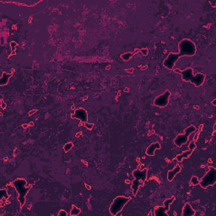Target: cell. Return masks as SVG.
<instances>
[{
	"label": "cell",
	"instance_id": "cell-1",
	"mask_svg": "<svg viewBox=\"0 0 216 216\" xmlns=\"http://www.w3.org/2000/svg\"><path fill=\"white\" fill-rule=\"evenodd\" d=\"M181 74H182V80L191 82L196 86H200L201 85H203L204 82V79H205V75L203 74H198L194 76L193 74L192 68H186L185 70H183L181 73Z\"/></svg>",
	"mask_w": 216,
	"mask_h": 216
},
{
	"label": "cell",
	"instance_id": "cell-2",
	"mask_svg": "<svg viewBox=\"0 0 216 216\" xmlns=\"http://www.w3.org/2000/svg\"><path fill=\"white\" fill-rule=\"evenodd\" d=\"M26 184H27V182L24 179H16L13 182L14 186L15 187L17 193H19V199H19V202L21 206L24 205V203L26 202V195L30 190V187H27Z\"/></svg>",
	"mask_w": 216,
	"mask_h": 216
},
{
	"label": "cell",
	"instance_id": "cell-3",
	"mask_svg": "<svg viewBox=\"0 0 216 216\" xmlns=\"http://www.w3.org/2000/svg\"><path fill=\"white\" fill-rule=\"evenodd\" d=\"M133 176L135 179L132 183V189H133V195H136L139 190V187L141 185H143L142 182H144L147 178V169H144L143 171H139V170L134 171L133 172Z\"/></svg>",
	"mask_w": 216,
	"mask_h": 216
},
{
	"label": "cell",
	"instance_id": "cell-4",
	"mask_svg": "<svg viewBox=\"0 0 216 216\" xmlns=\"http://www.w3.org/2000/svg\"><path fill=\"white\" fill-rule=\"evenodd\" d=\"M179 54L181 57L185 56H193L196 52V47L195 44L190 40H182L179 43Z\"/></svg>",
	"mask_w": 216,
	"mask_h": 216
},
{
	"label": "cell",
	"instance_id": "cell-5",
	"mask_svg": "<svg viewBox=\"0 0 216 216\" xmlns=\"http://www.w3.org/2000/svg\"><path fill=\"white\" fill-rule=\"evenodd\" d=\"M130 200L129 198H126V197H123V196H119L117 197L116 199L113 200L112 203L110 206V213L112 215H117L119 212L122 211L123 207L127 204V203Z\"/></svg>",
	"mask_w": 216,
	"mask_h": 216
},
{
	"label": "cell",
	"instance_id": "cell-6",
	"mask_svg": "<svg viewBox=\"0 0 216 216\" xmlns=\"http://www.w3.org/2000/svg\"><path fill=\"white\" fill-rule=\"evenodd\" d=\"M216 182V170L214 167H211L208 171L206 175L202 178L201 182H199L200 186L203 188H206L208 186L214 185Z\"/></svg>",
	"mask_w": 216,
	"mask_h": 216
},
{
	"label": "cell",
	"instance_id": "cell-7",
	"mask_svg": "<svg viewBox=\"0 0 216 216\" xmlns=\"http://www.w3.org/2000/svg\"><path fill=\"white\" fill-rule=\"evenodd\" d=\"M196 131V127L194 126H189L188 127H186L185 129V133L184 134H179V135L175 139V144L178 146V147H181L182 144H186L188 140V137L192 133Z\"/></svg>",
	"mask_w": 216,
	"mask_h": 216
},
{
	"label": "cell",
	"instance_id": "cell-8",
	"mask_svg": "<svg viewBox=\"0 0 216 216\" xmlns=\"http://www.w3.org/2000/svg\"><path fill=\"white\" fill-rule=\"evenodd\" d=\"M174 198H171V199H168L165 200L164 202V207H158L155 210V214L157 216H161V215H165V216H168V214L166 213V211H168L170 209V205L172 203V202L174 201Z\"/></svg>",
	"mask_w": 216,
	"mask_h": 216
},
{
	"label": "cell",
	"instance_id": "cell-9",
	"mask_svg": "<svg viewBox=\"0 0 216 216\" xmlns=\"http://www.w3.org/2000/svg\"><path fill=\"white\" fill-rule=\"evenodd\" d=\"M181 56L179 53H170L168 57L166 58L163 63V65L165 66L166 68H169V69H172L174 67V64L177 62V60L179 59Z\"/></svg>",
	"mask_w": 216,
	"mask_h": 216
},
{
	"label": "cell",
	"instance_id": "cell-10",
	"mask_svg": "<svg viewBox=\"0 0 216 216\" xmlns=\"http://www.w3.org/2000/svg\"><path fill=\"white\" fill-rule=\"evenodd\" d=\"M170 95H171V92L169 90H166L165 93L161 95L160 96L155 100V105L158 106H161V107H164L167 105L168 103V100H169Z\"/></svg>",
	"mask_w": 216,
	"mask_h": 216
},
{
	"label": "cell",
	"instance_id": "cell-11",
	"mask_svg": "<svg viewBox=\"0 0 216 216\" xmlns=\"http://www.w3.org/2000/svg\"><path fill=\"white\" fill-rule=\"evenodd\" d=\"M72 117L80 119L83 123H86L87 119H88V115H87V112L85 109L81 108V109H78V110L75 111V112L72 116Z\"/></svg>",
	"mask_w": 216,
	"mask_h": 216
},
{
	"label": "cell",
	"instance_id": "cell-12",
	"mask_svg": "<svg viewBox=\"0 0 216 216\" xmlns=\"http://www.w3.org/2000/svg\"><path fill=\"white\" fill-rule=\"evenodd\" d=\"M161 148V144L159 143H154V144H150L149 146L147 149H146V154L149 155V156H154L155 155V152L156 149H160Z\"/></svg>",
	"mask_w": 216,
	"mask_h": 216
},
{
	"label": "cell",
	"instance_id": "cell-13",
	"mask_svg": "<svg viewBox=\"0 0 216 216\" xmlns=\"http://www.w3.org/2000/svg\"><path fill=\"white\" fill-rule=\"evenodd\" d=\"M180 171H181V166H179V165H177L173 170L169 171L168 173H167V179H168V181L171 182L174 179V177H175V176H176L177 174L179 173Z\"/></svg>",
	"mask_w": 216,
	"mask_h": 216
},
{
	"label": "cell",
	"instance_id": "cell-14",
	"mask_svg": "<svg viewBox=\"0 0 216 216\" xmlns=\"http://www.w3.org/2000/svg\"><path fill=\"white\" fill-rule=\"evenodd\" d=\"M195 211L193 209V208L191 206L189 203H186L185 206L183 208V210H182V215H194Z\"/></svg>",
	"mask_w": 216,
	"mask_h": 216
},
{
	"label": "cell",
	"instance_id": "cell-15",
	"mask_svg": "<svg viewBox=\"0 0 216 216\" xmlns=\"http://www.w3.org/2000/svg\"><path fill=\"white\" fill-rule=\"evenodd\" d=\"M192 153H193V150H191V149L186 150V151L183 152L182 154H181V155H177V160L179 162H181V161H182L183 159H186V158H188V157L190 156Z\"/></svg>",
	"mask_w": 216,
	"mask_h": 216
},
{
	"label": "cell",
	"instance_id": "cell-16",
	"mask_svg": "<svg viewBox=\"0 0 216 216\" xmlns=\"http://www.w3.org/2000/svg\"><path fill=\"white\" fill-rule=\"evenodd\" d=\"M12 76V74H5L4 73L3 74V75L1 77V80H0V85H6L7 83H8V81H9V79L10 77Z\"/></svg>",
	"mask_w": 216,
	"mask_h": 216
},
{
	"label": "cell",
	"instance_id": "cell-17",
	"mask_svg": "<svg viewBox=\"0 0 216 216\" xmlns=\"http://www.w3.org/2000/svg\"><path fill=\"white\" fill-rule=\"evenodd\" d=\"M80 209L74 205L72 207L71 211H70V214L71 215H78V214H80Z\"/></svg>",
	"mask_w": 216,
	"mask_h": 216
},
{
	"label": "cell",
	"instance_id": "cell-18",
	"mask_svg": "<svg viewBox=\"0 0 216 216\" xmlns=\"http://www.w3.org/2000/svg\"><path fill=\"white\" fill-rule=\"evenodd\" d=\"M133 54L130 53V52H126V53H123L122 55V58H123L124 61H128L132 58Z\"/></svg>",
	"mask_w": 216,
	"mask_h": 216
},
{
	"label": "cell",
	"instance_id": "cell-19",
	"mask_svg": "<svg viewBox=\"0 0 216 216\" xmlns=\"http://www.w3.org/2000/svg\"><path fill=\"white\" fill-rule=\"evenodd\" d=\"M73 143H67V144H65L64 146V151L65 152H68V151H69L71 149L73 148Z\"/></svg>",
	"mask_w": 216,
	"mask_h": 216
},
{
	"label": "cell",
	"instance_id": "cell-20",
	"mask_svg": "<svg viewBox=\"0 0 216 216\" xmlns=\"http://www.w3.org/2000/svg\"><path fill=\"white\" fill-rule=\"evenodd\" d=\"M191 182H192V184H193V186L198 185V184H199V178L197 177H193L191 178Z\"/></svg>",
	"mask_w": 216,
	"mask_h": 216
},
{
	"label": "cell",
	"instance_id": "cell-21",
	"mask_svg": "<svg viewBox=\"0 0 216 216\" xmlns=\"http://www.w3.org/2000/svg\"><path fill=\"white\" fill-rule=\"evenodd\" d=\"M85 127H86V128H88V129H89V130H90V129H92V128H93L94 124H93V123H85Z\"/></svg>",
	"mask_w": 216,
	"mask_h": 216
},
{
	"label": "cell",
	"instance_id": "cell-22",
	"mask_svg": "<svg viewBox=\"0 0 216 216\" xmlns=\"http://www.w3.org/2000/svg\"><path fill=\"white\" fill-rule=\"evenodd\" d=\"M194 149H196V144H195L194 142H191L190 144H189V149L193 150Z\"/></svg>",
	"mask_w": 216,
	"mask_h": 216
},
{
	"label": "cell",
	"instance_id": "cell-23",
	"mask_svg": "<svg viewBox=\"0 0 216 216\" xmlns=\"http://www.w3.org/2000/svg\"><path fill=\"white\" fill-rule=\"evenodd\" d=\"M58 215L59 216H67L68 215V213L65 211V210H61V211L58 213Z\"/></svg>",
	"mask_w": 216,
	"mask_h": 216
},
{
	"label": "cell",
	"instance_id": "cell-24",
	"mask_svg": "<svg viewBox=\"0 0 216 216\" xmlns=\"http://www.w3.org/2000/svg\"><path fill=\"white\" fill-rule=\"evenodd\" d=\"M10 46H11V47H12V48L14 49V47L16 46V43L14 42H10Z\"/></svg>",
	"mask_w": 216,
	"mask_h": 216
},
{
	"label": "cell",
	"instance_id": "cell-25",
	"mask_svg": "<svg viewBox=\"0 0 216 216\" xmlns=\"http://www.w3.org/2000/svg\"><path fill=\"white\" fill-rule=\"evenodd\" d=\"M141 52H142V53H143L144 55H147V52H148L147 51V49H143Z\"/></svg>",
	"mask_w": 216,
	"mask_h": 216
},
{
	"label": "cell",
	"instance_id": "cell-26",
	"mask_svg": "<svg viewBox=\"0 0 216 216\" xmlns=\"http://www.w3.org/2000/svg\"><path fill=\"white\" fill-rule=\"evenodd\" d=\"M213 105H214V106H215L216 105V100H214V101H213Z\"/></svg>",
	"mask_w": 216,
	"mask_h": 216
},
{
	"label": "cell",
	"instance_id": "cell-27",
	"mask_svg": "<svg viewBox=\"0 0 216 216\" xmlns=\"http://www.w3.org/2000/svg\"><path fill=\"white\" fill-rule=\"evenodd\" d=\"M86 187H87V188H89V190H90V187H89V186H88V185H86Z\"/></svg>",
	"mask_w": 216,
	"mask_h": 216
}]
</instances>
